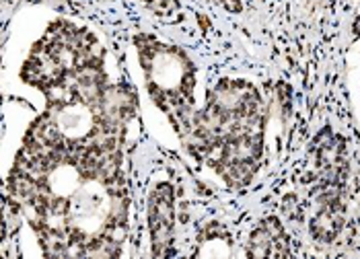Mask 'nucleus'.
<instances>
[{"label":"nucleus","instance_id":"7ed1b4c3","mask_svg":"<svg viewBox=\"0 0 360 259\" xmlns=\"http://www.w3.org/2000/svg\"><path fill=\"white\" fill-rule=\"evenodd\" d=\"M214 2H219V4H222L224 8H229V11H241V2L239 0H214Z\"/></svg>","mask_w":360,"mask_h":259},{"label":"nucleus","instance_id":"f03ea898","mask_svg":"<svg viewBox=\"0 0 360 259\" xmlns=\"http://www.w3.org/2000/svg\"><path fill=\"white\" fill-rule=\"evenodd\" d=\"M250 255H288L286 237L278 220H266L251 234Z\"/></svg>","mask_w":360,"mask_h":259},{"label":"nucleus","instance_id":"f257e3e1","mask_svg":"<svg viewBox=\"0 0 360 259\" xmlns=\"http://www.w3.org/2000/svg\"><path fill=\"white\" fill-rule=\"evenodd\" d=\"M148 225L157 253H165L173 232V192L169 185H159L148 201Z\"/></svg>","mask_w":360,"mask_h":259}]
</instances>
